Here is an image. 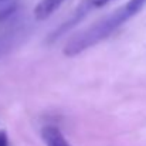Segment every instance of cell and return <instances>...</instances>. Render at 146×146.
Returning a JSON list of instances; mask_svg holds the SVG:
<instances>
[{"mask_svg":"<svg viewBox=\"0 0 146 146\" xmlns=\"http://www.w3.org/2000/svg\"><path fill=\"white\" fill-rule=\"evenodd\" d=\"M145 6L146 0H129L126 4L116 9L108 17L94 23L88 29H85V30L80 31L77 36H74L67 43L62 52L67 57H75V55L84 52L85 50L94 47L95 44L106 40L109 36H112L128 20L135 17Z\"/></svg>","mask_w":146,"mask_h":146,"instance_id":"obj_1","label":"cell"},{"mask_svg":"<svg viewBox=\"0 0 146 146\" xmlns=\"http://www.w3.org/2000/svg\"><path fill=\"white\" fill-rule=\"evenodd\" d=\"M111 1H113V0H82V1L77 6V9L72 11L71 17H70L65 23L60 24V26H58V27L50 34L48 41L50 43L57 41V40L61 38L65 33H68L70 30H72L80 21H82V20H84V19L92 11V10L101 9V7L109 4Z\"/></svg>","mask_w":146,"mask_h":146,"instance_id":"obj_2","label":"cell"},{"mask_svg":"<svg viewBox=\"0 0 146 146\" xmlns=\"http://www.w3.org/2000/svg\"><path fill=\"white\" fill-rule=\"evenodd\" d=\"M41 138L47 146H70L67 139L64 138L62 132L57 126H52V125L44 126L41 129Z\"/></svg>","mask_w":146,"mask_h":146,"instance_id":"obj_3","label":"cell"},{"mask_svg":"<svg viewBox=\"0 0 146 146\" xmlns=\"http://www.w3.org/2000/svg\"><path fill=\"white\" fill-rule=\"evenodd\" d=\"M67 0H41L34 9V17L37 20H46L57 11Z\"/></svg>","mask_w":146,"mask_h":146,"instance_id":"obj_4","label":"cell"},{"mask_svg":"<svg viewBox=\"0 0 146 146\" xmlns=\"http://www.w3.org/2000/svg\"><path fill=\"white\" fill-rule=\"evenodd\" d=\"M14 11H16V7H14V6H7V7L0 9V23L4 21L6 19H9Z\"/></svg>","mask_w":146,"mask_h":146,"instance_id":"obj_5","label":"cell"},{"mask_svg":"<svg viewBox=\"0 0 146 146\" xmlns=\"http://www.w3.org/2000/svg\"><path fill=\"white\" fill-rule=\"evenodd\" d=\"M0 146H9V138L4 131H0Z\"/></svg>","mask_w":146,"mask_h":146,"instance_id":"obj_6","label":"cell"},{"mask_svg":"<svg viewBox=\"0 0 146 146\" xmlns=\"http://www.w3.org/2000/svg\"><path fill=\"white\" fill-rule=\"evenodd\" d=\"M0 1H3V0H0Z\"/></svg>","mask_w":146,"mask_h":146,"instance_id":"obj_7","label":"cell"}]
</instances>
